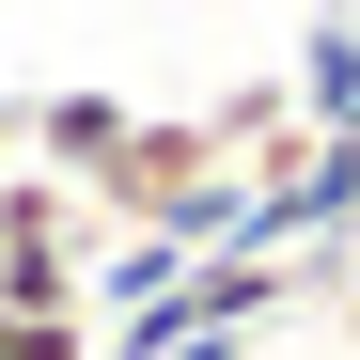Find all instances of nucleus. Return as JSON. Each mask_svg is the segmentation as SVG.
Masks as SVG:
<instances>
[{
    "instance_id": "1",
    "label": "nucleus",
    "mask_w": 360,
    "mask_h": 360,
    "mask_svg": "<svg viewBox=\"0 0 360 360\" xmlns=\"http://www.w3.org/2000/svg\"><path fill=\"white\" fill-rule=\"evenodd\" d=\"M126 126H141L126 94H32V110H16V141H32V172H63V188H94Z\"/></svg>"
},
{
    "instance_id": "2",
    "label": "nucleus",
    "mask_w": 360,
    "mask_h": 360,
    "mask_svg": "<svg viewBox=\"0 0 360 360\" xmlns=\"http://www.w3.org/2000/svg\"><path fill=\"white\" fill-rule=\"evenodd\" d=\"M297 126H314V141H360V16H314V32H297Z\"/></svg>"
},
{
    "instance_id": "3",
    "label": "nucleus",
    "mask_w": 360,
    "mask_h": 360,
    "mask_svg": "<svg viewBox=\"0 0 360 360\" xmlns=\"http://www.w3.org/2000/svg\"><path fill=\"white\" fill-rule=\"evenodd\" d=\"M0 360H94V314H0Z\"/></svg>"
},
{
    "instance_id": "4",
    "label": "nucleus",
    "mask_w": 360,
    "mask_h": 360,
    "mask_svg": "<svg viewBox=\"0 0 360 360\" xmlns=\"http://www.w3.org/2000/svg\"><path fill=\"white\" fill-rule=\"evenodd\" d=\"M0 172H16V110H0Z\"/></svg>"
},
{
    "instance_id": "5",
    "label": "nucleus",
    "mask_w": 360,
    "mask_h": 360,
    "mask_svg": "<svg viewBox=\"0 0 360 360\" xmlns=\"http://www.w3.org/2000/svg\"><path fill=\"white\" fill-rule=\"evenodd\" d=\"M345 314H360V266H345Z\"/></svg>"
}]
</instances>
